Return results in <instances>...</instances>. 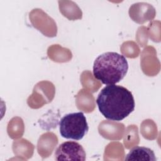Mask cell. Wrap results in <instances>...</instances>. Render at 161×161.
<instances>
[{
  "mask_svg": "<svg viewBox=\"0 0 161 161\" xmlns=\"http://www.w3.org/2000/svg\"><path fill=\"white\" fill-rule=\"evenodd\" d=\"M125 160L155 161L157 160L152 150L145 147H135L126 155Z\"/></svg>",
  "mask_w": 161,
  "mask_h": 161,
  "instance_id": "cell-5",
  "label": "cell"
},
{
  "mask_svg": "<svg viewBox=\"0 0 161 161\" xmlns=\"http://www.w3.org/2000/svg\"><path fill=\"white\" fill-rule=\"evenodd\" d=\"M56 160H85L86 152L79 143L67 141L60 144L55 150Z\"/></svg>",
  "mask_w": 161,
  "mask_h": 161,
  "instance_id": "cell-4",
  "label": "cell"
},
{
  "mask_svg": "<svg viewBox=\"0 0 161 161\" xmlns=\"http://www.w3.org/2000/svg\"><path fill=\"white\" fill-rule=\"evenodd\" d=\"M128 70V64L126 58L113 52L99 55L93 64L94 77L107 86L115 84L121 80Z\"/></svg>",
  "mask_w": 161,
  "mask_h": 161,
  "instance_id": "cell-2",
  "label": "cell"
},
{
  "mask_svg": "<svg viewBox=\"0 0 161 161\" xmlns=\"http://www.w3.org/2000/svg\"><path fill=\"white\" fill-rule=\"evenodd\" d=\"M96 103L105 118L116 121L129 116L135 107L132 93L126 87L116 84L104 87L99 93Z\"/></svg>",
  "mask_w": 161,
  "mask_h": 161,
  "instance_id": "cell-1",
  "label": "cell"
},
{
  "mask_svg": "<svg viewBox=\"0 0 161 161\" xmlns=\"http://www.w3.org/2000/svg\"><path fill=\"white\" fill-rule=\"evenodd\" d=\"M59 130L63 138L80 140L89 130L86 118L82 112L67 114L60 119Z\"/></svg>",
  "mask_w": 161,
  "mask_h": 161,
  "instance_id": "cell-3",
  "label": "cell"
}]
</instances>
